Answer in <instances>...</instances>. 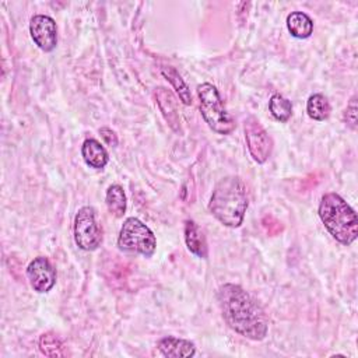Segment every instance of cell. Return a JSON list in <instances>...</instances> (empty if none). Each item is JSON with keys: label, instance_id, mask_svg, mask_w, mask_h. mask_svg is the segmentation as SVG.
<instances>
[{"label": "cell", "instance_id": "1", "mask_svg": "<svg viewBox=\"0 0 358 358\" xmlns=\"http://www.w3.org/2000/svg\"><path fill=\"white\" fill-rule=\"evenodd\" d=\"M217 299L224 320L235 333L255 341L267 336V315L242 287L224 284L217 292Z\"/></svg>", "mask_w": 358, "mask_h": 358}, {"label": "cell", "instance_id": "2", "mask_svg": "<svg viewBox=\"0 0 358 358\" xmlns=\"http://www.w3.org/2000/svg\"><path fill=\"white\" fill-rule=\"evenodd\" d=\"M248 204L245 182L239 176H225L215 185L208 208L224 227L238 228L243 222Z\"/></svg>", "mask_w": 358, "mask_h": 358}, {"label": "cell", "instance_id": "3", "mask_svg": "<svg viewBox=\"0 0 358 358\" xmlns=\"http://www.w3.org/2000/svg\"><path fill=\"white\" fill-rule=\"evenodd\" d=\"M317 213L324 228L337 242L350 246L357 239V214L340 194L334 192L323 194Z\"/></svg>", "mask_w": 358, "mask_h": 358}, {"label": "cell", "instance_id": "4", "mask_svg": "<svg viewBox=\"0 0 358 358\" xmlns=\"http://www.w3.org/2000/svg\"><path fill=\"white\" fill-rule=\"evenodd\" d=\"M197 95L200 112L207 126L218 134H229L235 129V123L224 108L218 90L210 83H203L197 87Z\"/></svg>", "mask_w": 358, "mask_h": 358}, {"label": "cell", "instance_id": "5", "mask_svg": "<svg viewBox=\"0 0 358 358\" xmlns=\"http://www.w3.org/2000/svg\"><path fill=\"white\" fill-rule=\"evenodd\" d=\"M117 246L123 252L151 257L157 248V239L154 232L143 221L136 217H129L120 228Z\"/></svg>", "mask_w": 358, "mask_h": 358}, {"label": "cell", "instance_id": "6", "mask_svg": "<svg viewBox=\"0 0 358 358\" xmlns=\"http://www.w3.org/2000/svg\"><path fill=\"white\" fill-rule=\"evenodd\" d=\"M74 242L85 250L92 252L99 248L102 242V231L96 221L95 210L90 206L81 207L74 217Z\"/></svg>", "mask_w": 358, "mask_h": 358}, {"label": "cell", "instance_id": "7", "mask_svg": "<svg viewBox=\"0 0 358 358\" xmlns=\"http://www.w3.org/2000/svg\"><path fill=\"white\" fill-rule=\"evenodd\" d=\"M245 138L252 158L257 164H264L271 155L273 140L262 123L253 116L245 120Z\"/></svg>", "mask_w": 358, "mask_h": 358}, {"label": "cell", "instance_id": "8", "mask_svg": "<svg viewBox=\"0 0 358 358\" xmlns=\"http://www.w3.org/2000/svg\"><path fill=\"white\" fill-rule=\"evenodd\" d=\"M29 34L35 45L43 52H52L57 45V27L49 15H34L29 21Z\"/></svg>", "mask_w": 358, "mask_h": 358}, {"label": "cell", "instance_id": "9", "mask_svg": "<svg viewBox=\"0 0 358 358\" xmlns=\"http://www.w3.org/2000/svg\"><path fill=\"white\" fill-rule=\"evenodd\" d=\"M27 277L34 291L45 294L50 291L56 282V270L45 256H38L29 262L27 267Z\"/></svg>", "mask_w": 358, "mask_h": 358}, {"label": "cell", "instance_id": "10", "mask_svg": "<svg viewBox=\"0 0 358 358\" xmlns=\"http://www.w3.org/2000/svg\"><path fill=\"white\" fill-rule=\"evenodd\" d=\"M157 103L159 106V110L164 116V119L166 120V123L171 126L172 130L179 131L180 129V117L178 113V103H176V98L173 96V94L166 90L165 87H158L154 91Z\"/></svg>", "mask_w": 358, "mask_h": 358}, {"label": "cell", "instance_id": "11", "mask_svg": "<svg viewBox=\"0 0 358 358\" xmlns=\"http://www.w3.org/2000/svg\"><path fill=\"white\" fill-rule=\"evenodd\" d=\"M158 350L164 357L179 358V357H193L196 354V347L192 341L178 338V337H164L158 341Z\"/></svg>", "mask_w": 358, "mask_h": 358}, {"label": "cell", "instance_id": "12", "mask_svg": "<svg viewBox=\"0 0 358 358\" xmlns=\"http://www.w3.org/2000/svg\"><path fill=\"white\" fill-rule=\"evenodd\" d=\"M81 155L84 162L94 169H103L109 161L108 151L95 138H87L81 145Z\"/></svg>", "mask_w": 358, "mask_h": 358}, {"label": "cell", "instance_id": "13", "mask_svg": "<svg viewBox=\"0 0 358 358\" xmlns=\"http://www.w3.org/2000/svg\"><path fill=\"white\" fill-rule=\"evenodd\" d=\"M185 242H186L187 249L193 255H196L197 257H201V259H207L208 249H207V242H206L204 234L193 220L185 221Z\"/></svg>", "mask_w": 358, "mask_h": 358}, {"label": "cell", "instance_id": "14", "mask_svg": "<svg viewBox=\"0 0 358 358\" xmlns=\"http://www.w3.org/2000/svg\"><path fill=\"white\" fill-rule=\"evenodd\" d=\"M287 28L294 38L305 39L309 38L313 32V21L308 14L302 11H292L287 17Z\"/></svg>", "mask_w": 358, "mask_h": 358}, {"label": "cell", "instance_id": "15", "mask_svg": "<svg viewBox=\"0 0 358 358\" xmlns=\"http://www.w3.org/2000/svg\"><path fill=\"white\" fill-rule=\"evenodd\" d=\"M105 203H106V207L109 210V213L116 217V218H120L124 215L126 213V206H127V201H126V194H124V190L120 185H110L106 190V196H105Z\"/></svg>", "mask_w": 358, "mask_h": 358}, {"label": "cell", "instance_id": "16", "mask_svg": "<svg viewBox=\"0 0 358 358\" xmlns=\"http://www.w3.org/2000/svg\"><path fill=\"white\" fill-rule=\"evenodd\" d=\"M162 76L171 83V85L173 87V90L176 91L179 99L185 103V105H192V94L190 90L187 87V84L185 83V80L180 77V74L176 71L175 67L172 66H165L161 69Z\"/></svg>", "mask_w": 358, "mask_h": 358}, {"label": "cell", "instance_id": "17", "mask_svg": "<svg viewBox=\"0 0 358 358\" xmlns=\"http://www.w3.org/2000/svg\"><path fill=\"white\" fill-rule=\"evenodd\" d=\"M330 102L323 94H313L306 102V112L310 119L322 122L326 120L330 115Z\"/></svg>", "mask_w": 358, "mask_h": 358}, {"label": "cell", "instance_id": "18", "mask_svg": "<svg viewBox=\"0 0 358 358\" xmlns=\"http://www.w3.org/2000/svg\"><path fill=\"white\" fill-rule=\"evenodd\" d=\"M268 109H270L271 115L274 116V119H277L280 122H287L292 115L291 102L287 98H284L281 94L271 95V98L268 101Z\"/></svg>", "mask_w": 358, "mask_h": 358}, {"label": "cell", "instance_id": "19", "mask_svg": "<svg viewBox=\"0 0 358 358\" xmlns=\"http://www.w3.org/2000/svg\"><path fill=\"white\" fill-rule=\"evenodd\" d=\"M39 350L46 357H62L64 355L63 343L53 333H45L39 338Z\"/></svg>", "mask_w": 358, "mask_h": 358}, {"label": "cell", "instance_id": "20", "mask_svg": "<svg viewBox=\"0 0 358 358\" xmlns=\"http://www.w3.org/2000/svg\"><path fill=\"white\" fill-rule=\"evenodd\" d=\"M344 120L347 126H350L352 130L357 129V96L355 95L350 99V103L345 108Z\"/></svg>", "mask_w": 358, "mask_h": 358}, {"label": "cell", "instance_id": "21", "mask_svg": "<svg viewBox=\"0 0 358 358\" xmlns=\"http://www.w3.org/2000/svg\"><path fill=\"white\" fill-rule=\"evenodd\" d=\"M99 134L102 136V138L105 140V143L108 145H112V147H116L117 145V136L115 134V131L109 127H101L99 129Z\"/></svg>", "mask_w": 358, "mask_h": 358}]
</instances>
